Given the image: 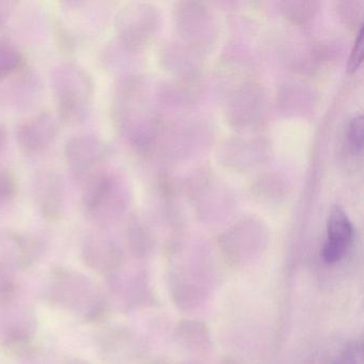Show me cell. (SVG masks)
<instances>
[{"instance_id": "obj_1", "label": "cell", "mask_w": 364, "mask_h": 364, "mask_svg": "<svg viewBox=\"0 0 364 364\" xmlns=\"http://www.w3.org/2000/svg\"><path fill=\"white\" fill-rule=\"evenodd\" d=\"M52 82L59 118L67 123L85 120L95 97V85L86 70L74 63L59 65Z\"/></svg>"}, {"instance_id": "obj_2", "label": "cell", "mask_w": 364, "mask_h": 364, "mask_svg": "<svg viewBox=\"0 0 364 364\" xmlns=\"http://www.w3.org/2000/svg\"><path fill=\"white\" fill-rule=\"evenodd\" d=\"M63 156L71 178L78 184L85 185L103 171L107 149L99 137L84 134L68 140Z\"/></svg>"}, {"instance_id": "obj_3", "label": "cell", "mask_w": 364, "mask_h": 364, "mask_svg": "<svg viewBox=\"0 0 364 364\" xmlns=\"http://www.w3.org/2000/svg\"><path fill=\"white\" fill-rule=\"evenodd\" d=\"M82 201L91 216L107 218L122 201L118 178L108 172H100L84 185Z\"/></svg>"}, {"instance_id": "obj_4", "label": "cell", "mask_w": 364, "mask_h": 364, "mask_svg": "<svg viewBox=\"0 0 364 364\" xmlns=\"http://www.w3.org/2000/svg\"><path fill=\"white\" fill-rule=\"evenodd\" d=\"M59 133V123L50 112L29 117L18 127L16 139L25 154H38L50 148Z\"/></svg>"}, {"instance_id": "obj_5", "label": "cell", "mask_w": 364, "mask_h": 364, "mask_svg": "<svg viewBox=\"0 0 364 364\" xmlns=\"http://www.w3.org/2000/svg\"><path fill=\"white\" fill-rule=\"evenodd\" d=\"M353 228L342 208L334 206L327 219V240L321 250L326 264H336L346 255L353 242Z\"/></svg>"}, {"instance_id": "obj_6", "label": "cell", "mask_w": 364, "mask_h": 364, "mask_svg": "<svg viewBox=\"0 0 364 364\" xmlns=\"http://www.w3.org/2000/svg\"><path fill=\"white\" fill-rule=\"evenodd\" d=\"M35 201L46 216L58 217L63 214L67 201V191L63 178L52 170H44L35 180Z\"/></svg>"}, {"instance_id": "obj_7", "label": "cell", "mask_w": 364, "mask_h": 364, "mask_svg": "<svg viewBox=\"0 0 364 364\" xmlns=\"http://www.w3.org/2000/svg\"><path fill=\"white\" fill-rule=\"evenodd\" d=\"M24 65L21 50L7 40H0V82L18 73Z\"/></svg>"}, {"instance_id": "obj_8", "label": "cell", "mask_w": 364, "mask_h": 364, "mask_svg": "<svg viewBox=\"0 0 364 364\" xmlns=\"http://www.w3.org/2000/svg\"><path fill=\"white\" fill-rule=\"evenodd\" d=\"M18 183L16 174L6 167H0V208L11 204L18 197Z\"/></svg>"}, {"instance_id": "obj_9", "label": "cell", "mask_w": 364, "mask_h": 364, "mask_svg": "<svg viewBox=\"0 0 364 364\" xmlns=\"http://www.w3.org/2000/svg\"><path fill=\"white\" fill-rule=\"evenodd\" d=\"M363 50L364 35L363 28H361L359 33H358L353 50H351L350 57H349V61L347 63V71L351 73V72H355V70H358V68L361 65L362 60H363Z\"/></svg>"}, {"instance_id": "obj_10", "label": "cell", "mask_w": 364, "mask_h": 364, "mask_svg": "<svg viewBox=\"0 0 364 364\" xmlns=\"http://www.w3.org/2000/svg\"><path fill=\"white\" fill-rule=\"evenodd\" d=\"M363 117L360 116L353 119L349 127V140L355 149L361 150L363 148Z\"/></svg>"}, {"instance_id": "obj_11", "label": "cell", "mask_w": 364, "mask_h": 364, "mask_svg": "<svg viewBox=\"0 0 364 364\" xmlns=\"http://www.w3.org/2000/svg\"><path fill=\"white\" fill-rule=\"evenodd\" d=\"M360 355H361V350L359 347H349L334 364H360Z\"/></svg>"}, {"instance_id": "obj_12", "label": "cell", "mask_w": 364, "mask_h": 364, "mask_svg": "<svg viewBox=\"0 0 364 364\" xmlns=\"http://www.w3.org/2000/svg\"><path fill=\"white\" fill-rule=\"evenodd\" d=\"M8 144V131L4 125H0V152L5 150Z\"/></svg>"}, {"instance_id": "obj_13", "label": "cell", "mask_w": 364, "mask_h": 364, "mask_svg": "<svg viewBox=\"0 0 364 364\" xmlns=\"http://www.w3.org/2000/svg\"><path fill=\"white\" fill-rule=\"evenodd\" d=\"M9 16V7L7 3H0V26L7 21Z\"/></svg>"}]
</instances>
